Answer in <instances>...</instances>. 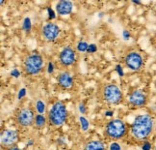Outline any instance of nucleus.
<instances>
[{
  "label": "nucleus",
  "instance_id": "32",
  "mask_svg": "<svg viewBox=\"0 0 156 150\" xmlns=\"http://www.w3.org/2000/svg\"><path fill=\"white\" fill-rule=\"evenodd\" d=\"M114 115V111H105V116H109V117H111V116H113Z\"/></svg>",
  "mask_w": 156,
  "mask_h": 150
},
{
  "label": "nucleus",
  "instance_id": "25",
  "mask_svg": "<svg viewBox=\"0 0 156 150\" xmlns=\"http://www.w3.org/2000/svg\"><path fill=\"white\" fill-rule=\"evenodd\" d=\"M116 72L118 73V75L119 76V77H123V75H124V73H123V70H122V65L121 64H118L117 66H116Z\"/></svg>",
  "mask_w": 156,
  "mask_h": 150
},
{
  "label": "nucleus",
  "instance_id": "20",
  "mask_svg": "<svg viewBox=\"0 0 156 150\" xmlns=\"http://www.w3.org/2000/svg\"><path fill=\"white\" fill-rule=\"evenodd\" d=\"M141 144V149L142 150H153V145H152V142L151 141H144L142 143H140Z\"/></svg>",
  "mask_w": 156,
  "mask_h": 150
},
{
  "label": "nucleus",
  "instance_id": "6",
  "mask_svg": "<svg viewBox=\"0 0 156 150\" xmlns=\"http://www.w3.org/2000/svg\"><path fill=\"white\" fill-rule=\"evenodd\" d=\"M36 112L32 107H20L15 112L14 120L16 125L20 129H27L33 127Z\"/></svg>",
  "mask_w": 156,
  "mask_h": 150
},
{
  "label": "nucleus",
  "instance_id": "34",
  "mask_svg": "<svg viewBox=\"0 0 156 150\" xmlns=\"http://www.w3.org/2000/svg\"><path fill=\"white\" fill-rule=\"evenodd\" d=\"M132 2H133L134 4H137V5H141L142 2L141 1H138V0H132Z\"/></svg>",
  "mask_w": 156,
  "mask_h": 150
},
{
  "label": "nucleus",
  "instance_id": "13",
  "mask_svg": "<svg viewBox=\"0 0 156 150\" xmlns=\"http://www.w3.org/2000/svg\"><path fill=\"white\" fill-rule=\"evenodd\" d=\"M73 9V4L69 0H61L56 4V12L60 16L69 15Z\"/></svg>",
  "mask_w": 156,
  "mask_h": 150
},
{
  "label": "nucleus",
  "instance_id": "3",
  "mask_svg": "<svg viewBox=\"0 0 156 150\" xmlns=\"http://www.w3.org/2000/svg\"><path fill=\"white\" fill-rule=\"evenodd\" d=\"M44 68V60L43 55L38 51L29 52L23 58L21 70L25 77H33L39 75Z\"/></svg>",
  "mask_w": 156,
  "mask_h": 150
},
{
  "label": "nucleus",
  "instance_id": "7",
  "mask_svg": "<svg viewBox=\"0 0 156 150\" xmlns=\"http://www.w3.org/2000/svg\"><path fill=\"white\" fill-rule=\"evenodd\" d=\"M122 63L127 69L133 72L141 71L145 64L142 53L136 50H130L125 52L122 57Z\"/></svg>",
  "mask_w": 156,
  "mask_h": 150
},
{
  "label": "nucleus",
  "instance_id": "27",
  "mask_svg": "<svg viewBox=\"0 0 156 150\" xmlns=\"http://www.w3.org/2000/svg\"><path fill=\"white\" fill-rule=\"evenodd\" d=\"M47 13H48V17H49V20L51 21V20H54L56 17V16H55V13H54V11L51 9V8H47Z\"/></svg>",
  "mask_w": 156,
  "mask_h": 150
},
{
  "label": "nucleus",
  "instance_id": "8",
  "mask_svg": "<svg viewBox=\"0 0 156 150\" xmlns=\"http://www.w3.org/2000/svg\"><path fill=\"white\" fill-rule=\"evenodd\" d=\"M77 61V51L71 47H65L60 51L58 56V64L64 70H68L76 63Z\"/></svg>",
  "mask_w": 156,
  "mask_h": 150
},
{
  "label": "nucleus",
  "instance_id": "30",
  "mask_svg": "<svg viewBox=\"0 0 156 150\" xmlns=\"http://www.w3.org/2000/svg\"><path fill=\"white\" fill-rule=\"evenodd\" d=\"M57 143H58L59 145H64V144H66L65 139H63V137H58V139H57Z\"/></svg>",
  "mask_w": 156,
  "mask_h": 150
},
{
  "label": "nucleus",
  "instance_id": "9",
  "mask_svg": "<svg viewBox=\"0 0 156 150\" xmlns=\"http://www.w3.org/2000/svg\"><path fill=\"white\" fill-rule=\"evenodd\" d=\"M20 141L19 130L14 129H3L0 134V143L3 150L16 145Z\"/></svg>",
  "mask_w": 156,
  "mask_h": 150
},
{
  "label": "nucleus",
  "instance_id": "15",
  "mask_svg": "<svg viewBox=\"0 0 156 150\" xmlns=\"http://www.w3.org/2000/svg\"><path fill=\"white\" fill-rule=\"evenodd\" d=\"M47 122V117L44 114H36L35 121L33 124V128L36 130H43L45 128Z\"/></svg>",
  "mask_w": 156,
  "mask_h": 150
},
{
  "label": "nucleus",
  "instance_id": "31",
  "mask_svg": "<svg viewBox=\"0 0 156 150\" xmlns=\"http://www.w3.org/2000/svg\"><path fill=\"white\" fill-rule=\"evenodd\" d=\"M34 143H35V141H34V140H29L28 141H27V143H26V147H30V146H32V145H34Z\"/></svg>",
  "mask_w": 156,
  "mask_h": 150
},
{
  "label": "nucleus",
  "instance_id": "14",
  "mask_svg": "<svg viewBox=\"0 0 156 150\" xmlns=\"http://www.w3.org/2000/svg\"><path fill=\"white\" fill-rule=\"evenodd\" d=\"M83 150H107V147L100 140H89L84 144Z\"/></svg>",
  "mask_w": 156,
  "mask_h": 150
},
{
  "label": "nucleus",
  "instance_id": "1",
  "mask_svg": "<svg viewBox=\"0 0 156 150\" xmlns=\"http://www.w3.org/2000/svg\"><path fill=\"white\" fill-rule=\"evenodd\" d=\"M155 127L154 117L149 113L137 115L129 126V136L138 143L149 141Z\"/></svg>",
  "mask_w": 156,
  "mask_h": 150
},
{
  "label": "nucleus",
  "instance_id": "33",
  "mask_svg": "<svg viewBox=\"0 0 156 150\" xmlns=\"http://www.w3.org/2000/svg\"><path fill=\"white\" fill-rule=\"evenodd\" d=\"M5 150H22L21 148H20L17 145H15V146H12L10 148H7V149H5Z\"/></svg>",
  "mask_w": 156,
  "mask_h": 150
},
{
  "label": "nucleus",
  "instance_id": "24",
  "mask_svg": "<svg viewBox=\"0 0 156 150\" xmlns=\"http://www.w3.org/2000/svg\"><path fill=\"white\" fill-rule=\"evenodd\" d=\"M54 69H55V67H54V64H53V62L52 61H49L48 62V64H47V73L48 74H53L54 73Z\"/></svg>",
  "mask_w": 156,
  "mask_h": 150
},
{
  "label": "nucleus",
  "instance_id": "2",
  "mask_svg": "<svg viewBox=\"0 0 156 150\" xmlns=\"http://www.w3.org/2000/svg\"><path fill=\"white\" fill-rule=\"evenodd\" d=\"M97 97L102 103L110 106H118L123 102V93L116 83L107 82L100 85L97 91Z\"/></svg>",
  "mask_w": 156,
  "mask_h": 150
},
{
  "label": "nucleus",
  "instance_id": "12",
  "mask_svg": "<svg viewBox=\"0 0 156 150\" xmlns=\"http://www.w3.org/2000/svg\"><path fill=\"white\" fill-rule=\"evenodd\" d=\"M60 32H61L60 27L52 21L45 23L43 26V29H41V34H43V37L46 42H54L58 38Z\"/></svg>",
  "mask_w": 156,
  "mask_h": 150
},
{
  "label": "nucleus",
  "instance_id": "19",
  "mask_svg": "<svg viewBox=\"0 0 156 150\" xmlns=\"http://www.w3.org/2000/svg\"><path fill=\"white\" fill-rule=\"evenodd\" d=\"M22 28H23V30H24L25 32H30V31H31L32 23H31V20H30L29 17H25L24 21H23Z\"/></svg>",
  "mask_w": 156,
  "mask_h": 150
},
{
  "label": "nucleus",
  "instance_id": "4",
  "mask_svg": "<svg viewBox=\"0 0 156 150\" xmlns=\"http://www.w3.org/2000/svg\"><path fill=\"white\" fill-rule=\"evenodd\" d=\"M129 134V127L122 119L114 118L109 120L104 128V137L107 140L117 141L122 140Z\"/></svg>",
  "mask_w": 156,
  "mask_h": 150
},
{
  "label": "nucleus",
  "instance_id": "5",
  "mask_svg": "<svg viewBox=\"0 0 156 150\" xmlns=\"http://www.w3.org/2000/svg\"><path fill=\"white\" fill-rule=\"evenodd\" d=\"M67 106L62 101H56L52 104L51 107L47 112V122L50 127L59 128L63 126L68 118Z\"/></svg>",
  "mask_w": 156,
  "mask_h": 150
},
{
  "label": "nucleus",
  "instance_id": "21",
  "mask_svg": "<svg viewBox=\"0 0 156 150\" xmlns=\"http://www.w3.org/2000/svg\"><path fill=\"white\" fill-rule=\"evenodd\" d=\"M108 150H122V145L119 144V142H117V141H112L110 143L109 147H108Z\"/></svg>",
  "mask_w": 156,
  "mask_h": 150
},
{
  "label": "nucleus",
  "instance_id": "22",
  "mask_svg": "<svg viewBox=\"0 0 156 150\" xmlns=\"http://www.w3.org/2000/svg\"><path fill=\"white\" fill-rule=\"evenodd\" d=\"M78 111H79V112L81 113V115H84V114H86V112H87V107L85 105V103H80L79 105H78Z\"/></svg>",
  "mask_w": 156,
  "mask_h": 150
},
{
  "label": "nucleus",
  "instance_id": "35",
  "mask_svg": "<svg viewBox=\"0 0 156 150\" xmlns=\"http://www.w3.org/2000/svg\"><path fill=\"white\" fill-rule=\"evenodd\" d=\"M153 150H156V146H155V147H154V149H153Z\"/></svg>",
  "mask_w": 156,
  "mask_h": 150
},
{
  "label": "nucleus",
  "instance_id": "23",
  "mask_svg": "<svg viewBox=\"0 0 156 150\" xmlns=\"http://www.w3.org/2000/svg\"><path fill=\"white\" fill-rule=\"evenodd\" d=\"M98 51V47L95 44H90L89 45V47H88V51L87 52L88 53H94V52H97Z\"/></svg>",
  "mask_w": 156,
  "mask_h": 150
},
{
  "label": "nucleus",
  "instance_id": "17",
  "mask_svg": "<svg viewBox=\"0 0 156 150\" xmlns=\"http://www.w3.org/2000/svg\"><path fill=\"white\" fill-rule=\"evenodd\" d=\"M88 47H89V44L87 43V42L81 40V41L78 42V44H77V46H76V51L80 52V53L87 52Z\"/></svg>",
  "mask_w": 156,
  "mask_h": 150
},
{
  "label": "nucleus",
  "instance_id": "10",
  "mask_svg": "<svg viewBox=\"0 0 156 150\" xmlns=\"http://www.w3.org/2000/svg\"><path fill=\"white\" fill-rule=\"evenodd\" d=\"M148 103V95L142 89H134L129 93L128 104L130 107L138 109V107H146Z\"/></svg>",
  "mask_w": 156,
  "mask_h": 150
},
{
  "label": "nucleus",
  "instance_id": "18",
  "mask_svg": "<svg viewBox=\"0 0 156 150\" xmlns=\"http://www.w3.org/2000/svg\"><path fill=\"white\" fill-rule=\"evenodd\" d=\"M79 122H80V126H81V129L84 132H87L90 128V122L89 120L85 117V116H79Z\"/></svg>",
  "mask_w": 156,
  "mask_h": 150
},
{
  "label": "nucleus",
  "instance_id": "11",
  "mask_svg": "<svg viewBox=\"0 0 156 150\" xmlns=\"http://www.w3.org/2000/svg\"><path fill=\"white\" fill-rule=\"evenodd\" d=\"M57 84L62 91H69L74 85V77L69 70L60 72L57 76Z\"/></svg>",
  "mask_w": 156,
  "mask_h": 150
},
{
  "label": "nucleus",
  "instance_id": "26",
  "mask_svg": "<svg viewBox=\"0 0 156 150\" xmlns=\"http://www.w3.org/2000/svg\"><path fill=\"white\" fill-rule=\"evenodd\" d=\"M10 75L13 77H16V79H17V77L20 76V72L17 70V69H13V70L11 71Z\"/></svg>",
  "mask_w": 156,
  "mask_h": 150
},
{
  "label": "nucleus",
  "instance_id": "28",
  "mask_svg": "<svg viewBox=\"0 0 156 150\" xmlns=\"http://www.w3.org/2000/svg\"><path fill=\"white\" fill-rule=\"evenodd\" d=\"M25 95H26V89L25 88H21L20 91H19V95H17V98H19V100H21Z\"/></svg>",
  "mask_w": 156,
  "mask_h": 150
},
{
  "label": "nucleus",
  "instance_id": "29",
  "mask_svg": "<svg viewBox=\"0 0 156 150\" xmlns=\"http://www.w3.org/2000/svg\"><path fill=\"white\" fill-rule=\"evenodd\" d=\"M130 32L128 31V30H123L122 31V37H123V39L125 40V41H127V40H129L130 39Z\"/></svg>",
  "mask_w": 156,
  "mask_h": 150
},
{
  "label": "nucleus",
  "instance_id": "16",
  "mask_svg": "<svg viewBox=\"0 0 156 150\" xmlns=\"http://www.w3.org/2000/svg\"><path fill=\"white\" fill-rule=\"evenodd\" d=\"M35 111L37 112V114H44V112L46 111V107L44 101L38 100L35 104Z\"/></svg>",
  "mask_w": 156,
  "mask_h": 150
}]
</instances>
